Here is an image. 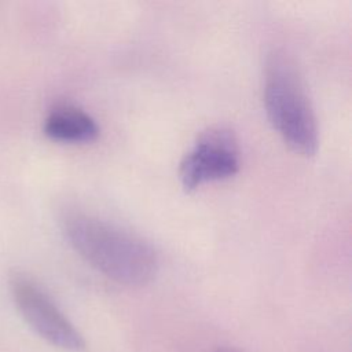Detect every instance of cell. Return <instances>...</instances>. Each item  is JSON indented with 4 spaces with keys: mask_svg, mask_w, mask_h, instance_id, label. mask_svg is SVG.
<instances>
[{
    "mask_svg": "<svg viewBox=\"0 0 352 352\" xmlns=\"http://www.w3.org/2000/svg\"><path fill=\"white\" fill-rule=\"evenodd\" d=\"M62 228L69 243L89 265L118 283L142 286L157 274L154 249L113 223L70 210L62 217Z\"/></svg>",
    "mask_w": 352,
    "mask_h": 352,
    "instance_id": "cell-1",
    "label": "cell"
},
{
    "mask_svg": "<svg viewBox=\"0 0 352 352\" xmlns=\"http://www.w3.org/2000/svg\"><path fill=\"white\" fill-rule=\"evenodd\" d=\"M216 352H241V351L232 346H223V348H219Z\"/></svg>",
    "mask_w": 352,
    "mask_h": 352,
    "instance_id": "cell-6",
    "label": "cell"
},
{
    "mask_svg": "<svg viewBox=\"0 0 352 352\" xmlns=\"http://www.w3.org/2000/svg\"><path fill=\"white\" fill-rule=\"evenodd\" d=\"M10 289L19 314L38 337L65 352L87 349L82 334L33 279L14 272L10 276Z\"/></svg>",
    "mask_w": 352,
    "mask_h": 352,
    "instance_id": "cell-3",
    "label": "cell"
},
{
    "mask_svg": "<svg viewBox=\"0 0 352 352\" xmlns=\"http://www.w3.org/2000/svg\"><path fill=\"white\" fill-rule=\"evenodd\" d=\"M264 106L271 125L294 151L307 157L316 153L319 129L312 104L296 67L283 55L268 58Z\"/></svg>",
    "mask_w": 352,
    "mask_h": 352,
    "instance_id": "cell-2",
    "label": "cell"
},
{
    "mask_svg": "<svg viewBox=\"0 0 352 352\" xmlns=\"http://www.w3.org/2000/svg\"><path fill=\"white\" fill-rule=\"evenodd\" d=\"M44 133L56 142L85 143L98 138L99 126L84 110L62 104L55 107L45 118Z\"/></svg>",
    "mask_w": 352,
    "mask_h": 352,
    "instance_id": "cell-5",
    "label": "cell"
},
{
    "mask_svg": "<svg viewBox=\"0 0 352 352\" xmlns=\"http://www.w3.org/2000/svg\"><path fill=\"white\" fill-rule=\"evenodd\" d=\"M239 169V147L232 131L213 126L205 131L183 157L179 177L184 190L227 179Z\"/></svg>",
    "mask_w": 352,
    "mask_h": 352,
    "instance_id": "cell-4",
    "label": "cell"
}]
</instances>
